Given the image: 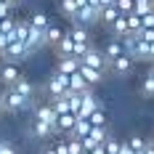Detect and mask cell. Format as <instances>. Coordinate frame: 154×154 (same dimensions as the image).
Returning a JSON list of instances; mask_svg holds the SVG:
<instances>
[{
	"label": "cell",
	"mask_w": 154,
	"mask_h": 154,
	"mask_svg": "<svg viewBox=\"0 0 154 154\" xmlns=\"http://www.w3.org/2000/svg\"><path fill=\"white\" fill-rule=\"evenodd\" d=\"M88 120H91V125H106V112H104V106L96 109V112H93Z\"/></svg>",
	"instance_id": "d6a6232c"
},
{
	"label": "cell",
	"mask_w": 154,
	"mask_h": 154,
	"mask_svg": "<svg viewBox=\"0 0 154 154\" xmlns=\"http://www.w3.org/2000/svg\"><path fill=\"white\" fill-rule=\"evenodd\" d=\"M75 45H77L75 37H72V35H69V29H66V35L56 43V53H59V56H75Z\"/></svg>",
	"instance_id": "4fadbf2b"
},
{
	"label": "cell",
	"mask_w": 154,
	"mask_h": 154,
	"mask_svg": "<svg viewBox=\"0 0 154 154\" xmlns=\"http://www.w3.org/2000/svg\"><path fill=\"white\" fill-rule=\"evenodd\" d=\"M35 120H43V122L56 125L59 122V112L53 109V104H40V106H35ZM56 130H59V128H56Z\"/></svg>",
	"instance_id": "ba28073f"
},
{
	"label": "cell",
	"mask_w": 154,
	"mask_h": 154,
	"mask_svg": "<svg viewBox=\"0 0 154 154\" xmlns=\"http://www.w3.org/2000/svg\"><path fill=\"white\" fill-rule=\"evenodd\" d=\"M29 19H16V40H21V43H27V37H29Z\"/></svg>",
	"instance_id": "cb8c5ba5"
},
{
	"label": "cell",
	"mask_w": 154,
	"mask_h": 154,
	"mask_svg": "<svg viewBox=\"0 0 154 154\" xmlns=\"http://www.w3.org/2000/svg\"><path fill=\"white\" fill-rule=\"evenodd\" d=\"M0 154H16V149L8 143V141H0Z\"/></svg>",
	"instance_id": "60d3db41"
},
{
	"label": "cell",
	"mask_w": 154,
	"mask_h": 154,
	"mask_svg": "<svg viewBox=\"0 0 154 154\" xmlns=\"http://www.w3.org/2000/svg\"><path fill=\"white\" fill-rule=\"evenodd\" d=\"M77 125V114L75 112H66V114H59V122H56V128H59V133H72Z\"/></svg>",
	"instance_id": "9a60e30c"
},
{
	"label": "cell",
	"mask_w": 154,
	"mask_h": 154,
	"mask_svg": "<svg viewBox=\"0 0 154 154\" xmlns=\"http://www.w3.org/2000/svg\"><path fill=\"white\" fill-rule=\"evenodd\" d=\"M19 77H21V69H19L16 61H5L0 66V82H3V85H14Z\"/></svg>",
	"instance_id": "8992f818"
},
{
	"label": "cell",
	"mask_w": 154,
	"mask_h": 154,
	"mask_svg": "<svg viewBox=\"0 0 154 154\" xmlns=\"http://www.w3.org/2000/svg\"><path fill=\"white\" fill-rule=\"evenodd\" d=\"M40 154H59V152H56V146H45Z\"/></svg>",
	"instance_id": "7bdbcfd3"
},
{
	"label": "cell",
	"mask_w": 154,
	"mask_h": 154,
	"mask_svg": "<svg viewBox=\"0 0 154 154\" xmlns=\"http://www.w3.org/2000/svg\"><path fill=\"white\" fill-rule=\"evenodd\" d=\"M138 37H141V40H146V43H154V29H141Z\"/></svg>",
	"instance_id": "ab89813d"
},
{
	"label": "cell",
	"mask_w": 154,
	"mask_h": 154,
	"mask_svg": "<svg viewBox=\"0 0 154 154\" xmlns=\"http://www.w3.org/2000/svg\"><path fill=\"white\" fill-rule=\"evenodd\" d=\"M85 154H93V152H85Z\"/></svg>",
	"instance_id": "681fc988"
},
{
	"label": "cell",
	"mask_w": 154,
	"mask_h": 154,
	"mask_svg": "<svg viewBox=\"0 0 154 154\" xmlns=\"http://www.w3.org/2000/svg\"><path fill=\"white\" fill-rule=\"evenodd\" d=\"M0 112H3V104H0Z\"/></svg>",
	"instance_id": "c3c4849f"
},
{
	"label": "cell",
	"mask_w": 154,
	"mask_h": 154,
	"mask_svg": "<svg viewBox=\"0 0 154 154\" xmlns=\"http://www.w3.org/2000/svg\"><path fill=\"white\" fill-rule=\"evenodd\" d=\"M56 69L64 72V75H72L80 69V59L77 56H59V64H56Z\"/></svg>",
	"instance_id": "2e32d148"
},
{
	"label": "cell",
	"mask_w": 154,
	"mask_h": 154,
	"mask_svg": "<svg viewBox=\"0 0 154 154\" xmlns=\"http://www.w3.org/2000/svg\"><path fill=\"white\" fill-rule=\"evenodd\" d=\"M120 16H122V11L117 8V3H114V5H106V8H101V24L112 27V24H114Z\"/></svg>",
	"instance_id": "ac0fdd59"
},
{
	"label": "cell",
	"mask_w": 154,
	"mask_h": 154,
	"mask_svg": "<svg viewBox=\"0 0 154 154\" xmlns=\"http://www.w3.org/2000/svg\"><path fill=\"white\" fill-rule=\"evenodd\" d=\"M80 72H82V77H85L91 85H98V82L104 80V69H96V66H88V64H80Z\"/></svg>",
	"instance_id": "e0dca14e"
},
{
	"label": "cell",
	"mask_w": 154,
	"mask_h": 154,
	"mask_svg": "<svg viewBox=\"0 0 154 154\" xmlns=\"http://www.w3.org/2000/svg\"><path fill=\"white\" fill-rule=\"evenodd\" d=\"M69 154H85L82 138H72V136H69Z\"/></svg>",
	"instance_id": "4dcf8cb0"
},
{
	"label": "cell",
	"mask_w": 154,
	"mask_h": 154,
	"mask_svg": "<svg viewBox=\"0 0 154 154\" xmlns=\"http://www.w3.org/2000/svg\"><path fill=\"white\" fill-rule=\"evenodd\" d=\"M109 29L114 32V37H120V40H122L125 35H130V27H128V16L122 14L117 21H114V24H112V27H109Z\"/></svg>",
	"instance_id": "7402d4cb"
},
{
	"label": "cell",
	"mask_w": 154,
	"mask_h": 154,
	"mask_svg": "<svg viewBox=\"0 0 154 154\" xmlns=\"http://www.w3.org/2000/svg\"><path fill=\"white\" fill-rule=\"evenodd\" d=\"M91 130H93V125H91L88 117H77V125H75V130H72L69 136H72V138H85Z\"/></svg>",
	"instance_id": "d6986e66"
},
{
	"label": "cell",
	"mask_w": 154,
	"mask_h": 154,
	"mask_svg": "<svg viewBox=\"0 0 154 154\" xmlns=\"http://www.w3.org/2000/svg\"><path fill=\"white\" fill-rule=\"evenodd\" d=\"M117 8L122 14H133L136 11V0H117Z\"/></svg>",
	"instance_id": "8d00e7d4"
},
{
	"label": "cell",
	"mask_w": 154,
	"mask_h": 154,
	"mask_svg": "<svg viewBox=\"0 0 154 154\" xmlns=\"http://www.w3.org/2000/svg\"><path fill=\"white\" fill-rule=\"evenodd\" d=\"M69 106H72V112H75V114H80V109H82V93L69 91Z\"/></svg>",
	"instance_id": "f546056e"
},
{
	"label": "cell",
	"mask_w": 154,
	"mask_h": 154,
	"mask_svg": "<svg viewBox=\"0 0 154 154\" xmlns=\"http://www.w3.org/2000/svg\"><path fill=\"white\" fill-rule=\"evenodd\" d=\"M75 24H82V27H91V24H96V21H101V8H96V5H80V11L75 14V19H72Z\"/></svg>",
	"instance_id": "3957f363"
},
{
	"label": "cell",
	"mask_w": 154,
	"mask_h": 154,
	"mask_svg": "<svg viewBox=\"0 0 154 154\" xmlns=\"http://www.w3.org/2000/svg\"><path fill=\"white\" fill-rule=\"evenodd\" d=\"M48 93H51V98L69 93V75H64V72L56 69V72L51 75V80H48Z\"/></svg>",
	"instance_id": "277c9868"
},
{
	"label": "cell",
	"mask_w": 154,
	"mask_h": 154,
	"mask_svg": "<svg viewBox=\"0 0 154 154\" xmlns=\"http://www.w3.org/2000/svg\"><path fill=\"white\" fill-rule=\"evenodd\" d=\"M35 98H27V96H21V93L16 91V88H11L8 85V91H3V112H24V109H32L35 104H32Z\"/></svg>",
	"instance_id": "6da1fadb"
},
{
	"label": "cell",
	"mask_w": 154,
	"mask_h": 154,
	"mask_svg": "<svg viewBox=\"0 0 154 154\" xmlns=\"http://www.w3.org/2000/svg\"><path fill=\"white\" fill-rule=\"evenodd\" d=\"M14 29H16V19H14V16L0 19V32H14Z\"/></svg>",
	"instance_id": "d590c367"
},
{
	"label": "cell",
	"mask_w": 154,
	"mask_h": 154,
	"mask_svg": "<svg viewBox=\"0 0 154 154\" xmlns=\"http://www.w3.org/2000/svg\"><path fill=\"white\" fill-rule=\"evenodd\" d=\"M29 21H32V27H40V29H48V27H51V19H48L43 11H37V14L32 16Z\"/></svg>",
	"instance_id": "f1b7e54d"
},
{
	"label": "cell",
	"mask_w": 154,
	"mask_h": 154,
	"mask_svg": "<svg viewBox=\"0 0 154 154\" xmlns=\"http://www.w3.org/2000/svg\"><path fill=\"white\" fill-rule=\"evenodd\" d=\"M80 64H88V66H96V69H106L109 66V59L104 56V51H98V48H88V53L80 59Z\"/></svg>",
	"instance_id": "5b68a950"
},
{
	"label": "cell",
	"mask_w": 154,
	"mask_h": 154,
	"mask_svg": "<svg viewBox=\"0 0 154 154\" xmlns=\"http://www.w3.org/2000/svg\"><path fill=\"white\" fill-rule=\"evenodd\" d=\"M29 24H32V21H29ZM27 45H29L32 53H35V51H40L43 45H48L45 29H40V27H32V29H29V37H27Z\"/></svg>",
	"instance_id": "8fae6325"
},
{
	"label": "cell",
	"mask_w": 154,
	"mask_h": 154,
	"mask_svg": "<svg viewBox=\"0 0 154 154\" xmlns=\"http://www.w3.org/2000/svg\"><path fill=\"white\" fill-rule=\"evenodd\" d=\"M125 16H128V27H130V32H141L143 29V16L141 14L133 11V14H125Z\"/></svg>",
	"instance_id": "4316f807"
},
{
	"label": "cell",
	"mask_w": 154,
	"mask_h": 154,
	"mask_svg": "<svg viewBox=\"0 0 154 154\" xmlns=\"http://www.w3.org/2000/svg\"><path fill=\"white\" fill-rule=\"evenodd\" d=\"M0 101H3V91H0Z\"/></svg>",
	"instance_id": "bcb514c9"
},
{
	"label": "cell",
	"mask_w": 154,
	"mask_h": 154,
	"mask_svg": "<svg viewBox=\"0 0 154 154\" xmlns=\"http://www.w3.org/2000/svg\"><path fill=\"white\" fill-rule=\"evenodd\" d=\"M77 11H80V3H77V0H61V14H64V16L75 19Z\"/></svg>",
	"instance_id": "83f0119b"
},
{
	"label": "cell",
	"mask_w": 154,
	"mask_h": 154,
	"mask_svg": "<svg viewBox=\"0 0 154 154\" xmlns=\"http://www.w3.org/2000/svg\"><path fill=\"white\" fill-rule=\"evenodd\" d=\"M141 93H143L146 98H154V75L152 72H146V77L141 80Z\"/></svg>",
	"instance_id": "484cf974"
},
{
	"label": "cell",
	"mask_w": 154,
	"mask_h": 154,
	"mask_svg": "<svg viewBox=\"0 0 154 154\" xmlns=\"http://www.w3.org/2000/svg\"><path fill=\"white\" fill-rule=\"evenodd\" d=\"M11 88H16V91L21 93V96H27V98H35V85H32V82H29V80H27L24 75L19 77V80H16Z\"/></svg>",
	"instance_id": "ffe728a7"
},
{
	"label": "cell",
	"mask_w": 154,
	"mask_h": 154,
	"mask_svg": "<svg viewBox=\"0 0 154 154\" xmlns=\"http://www.w3.org/2000/svg\"><path fill=\"white\" fill-rule=\"evenodd\" d=\"M133 64H136V59H133L130 53H122L120 59H114L109 66H112L114 75H130V72H133Z\"/></svg>",
	"instance_id": "9c48e42d"
},
{
	"label": "cell",
	"mask_w": 154,
	"mask_h": 154,
	"mask_svg": "<svg viewBox=\"0 0 154 154\" xmlns=\"http://www.w3.org/2000/svg\"><path fill=\"white\" fill-rule=\"evenodd\" d=\"M93 154H106V146H104V143H98V146L93 149Z\"/></svg>",
	"instance_id": "b9f144b4"
},
{
	"label": "cell",
	"mask_w": 154,
	"mask_h": 154,
	"mask_svg": "<svg viewBox=\"0 0 154 154\" xmlns=\"http://www.w3.org/2000/svg\"><path fill=\"white\" fill-rule=\"evenodd\" d=\"M122 53H125V45H122V40H120V37L109 40V43H106V48H104V56L109 59V64L114 61V59H120Z\"/></svg>",
	"instance_id": "5bb4252c"
},
{
	"label": "cell",
	"mask_w": 154,
	"mask_h": 154,
	"mask_svg": "<svg viewBox=\"0 0 154 154\" xmlns=\"http://www.w3.org/2000/svg\"><path fill=\"white\" fill-rule=\"evenodd\" d=\"M128 143L133 146V152H143L149 141H146V138H141V136H133V138H128Z\"/></svg>",
	"instance_id": "e575fe53"
},
{
	"label": "cell",
	"mask_w": 154,
	"mask_h": 154,
	"mask_svg": "<svg viewBox=\"0 0 154 154\" xmlns=\"http://www.w3.org/2000/svg\"><path fill=\"white\" fill-rule=\"evenodd\" d=\"M143 152H146V154H154V141H149V143H146V149H143Z\"/></svg>",
	"instance_id": "ee69618b"
},
{
	"label": "cell",
	"mask_w": 154,
	"mask_h": 154,
	"mask_svg": "<svg viewBox=\"0 0 154 154\" xmlns=\"http://www.w3.org/2000/svg\"><path fill=\"white\" fill-rule=\"evenodd\" d=\"M149 11H154V0H136V14H149Z\"/></svg>",
	"instance_id": "1f68e13d"
},
{
	"label": "cell",
	"mask_w": 154,
	"mask_h": 154,
	"mask_svg": "<svg viewBox=\"0 0 154 154\" xmlns=\"http://www.w3.org/2000/svg\"><path fill=\"white\" fill-rule=\"evenodd\" d=\"M64 35H66V29H61L59 24H51V27L45 29V40H48V45H53V48H56V43L61 40Z\"/></svg>",
	"instance_id": "44dd1931"
},
{
	"label": "cell",
	"mask_w": 154,
	"mask_h": 154,
	"mask_svg": "<svg viewBox=\"0 0 154 154\" xmlns=\"http://www.w3.org/2000/svg\"><path fill=\"white\" fill-rule=\"evenodd\" d=\"M143 29H154V11L143 14Z\"/></svg>",
	"instance_id": "f35d334b"
},
{
	"label": "cell",
	"mask_w": 154,
	"mask_h": 154,
	"mask_svg": "<svg viewBox=\"0 0 154 154\" xmlns=\"http://www.w3.org/2000/svg\"><path fill=\"white\" fill-rule=\"evenodd\" d=\"M101 106H104V104L93 96V91H85V93H82V109H80V114H77V117H91L93 112H96V109H101Z\"/></svg>",
	"instance_id": "30bf717a"
},
{
	"label": "cell",
	"mask_w": 154,
	"mask_h": 154,
	"mask_svg": "<svg viewBox=\"0 0 154 154\" xmlns=\"http://www.w3.org/2000/svg\"><path fill=\"white\" fill-rule=\"evenodd\" d=\"M117 0H101V8H106V5H114Z\"/></svg>",
	"instance_id": "f6af8a7d"
},
{
	"label": "cell",
	"mask_w": 154,
	"mask_h": 154,
	"mask_svg": "<svg viewBox=\"0 0 154 154\" xmlns=\"http://www.w3.org/2000/svg\"><path fill=\"white\" fill-rule=\"evenodd\" d=\"M69 35L75 37V43H91V35H88V27H82V24H75Z\"/></svg>",
	"instance_id": "d4e9b609"
},
{
	"label": "cell",
	"mask_w": 154,
	"mask_h": 154,
	"mask_svg": "<svg viewBox=\"0 0 154 154\" xmlns=\"http://www.w3.org/2000/svg\"><path fill=\"white\" fill-rule=\"evenodd\" d=\"M136 154H146V152H136Z\"/></svg>",
	"instance_id": "7dc6e473"
},
{
	"label": "cell",
	"mask_w": 154,
	"mask_h": 154,
	"mask_svg": "<svg viewBox=\"0 0 154 154\" xmlns=\"http://www.w3.org/2000/svg\"><path fill=\"white\" fill-rule=\"evenodd\" d=\"M104 146H106V154H120V146H122V141H117V138H112V136H109V138L104 141Z\"/></svg>",
	"instance_id": "836d02e7"
},
{
	"label": "cell",
	"mask_w": 154,
	"mask_h": 154,
	"mask_svg": "<svg viewBox=\"0 0 154 154\" xmlns=\"http://www.w3.org/2000/svg\"><path fill=\"white\" fill-rule=\"evenodd\" d=\"M32 56V51L27 43H21V40H14V43H8V48H5V53H3V59L5 61H16V64H21L24 59H29Z\"/></svg>",
	"instance_id": "7a4b0ae2"
},
{
	"label": "cell",
	"mask_w": 154,
	"mask_h": 154,
	"mask_svg": "<svg viewBox=\"0 0 154 154\" xmlns=\"http://www.w3.org/2000/svg\"><path fill=\"white\" fill-rule=\"evenodd\" d=\"M91 88H93V85L85 80V77H82V72H80V69L69 75V91H75V93H85V91H91Z\"/></svg>",
	"instance_id": "7c38bea8"
},
{
	"label": "cell",
	"mask_w": 154,
	"mask_h": 154,
	"mask_svg": "<svg viewBox=\"0 0 154 154\" xmlns=\"http://www.w3.org/2000/svg\"><path fill=\"white\" fill-rule=\"evenodd\" d=\"M5 16H14V5H8V3L0 0V19H5Z\"/></svg>",
	"instance_id": "74e56055"
},
{
	"label": "cell",
	"mask_w": 154,
	"mask_h": 154,
	"mask_svg": "<svg viewBox=\"0 0 154 154\" xmlns=\"http://www.w3.org/2000/svg\"><path fill=\"white\" fill-rule=\"evenodd\" d=\"M29 133L35 136V138L45 141V138H51L53 133H59V130H56V125H51V122H43V120H32V128H29Z\"/></svg>",
	"instance_id": "52a82bcc"
},
{
	"label": "cell",
	"mask_w": 154,
	"mask_h": 154,
	"mask_svg": "<svg viewBox=\"0 0 154 154\" xmlns=\"http://www.w3.org/2000/svg\"><path fill=\"white\" fill-rule=\"evenodd\" d=\"M51 104H53V109H56L59 114L72 112V106H69V93H64V96H53V98H51Z\"/></svg>",
	"instance_id": "603a6c76"
}]
</instances>
